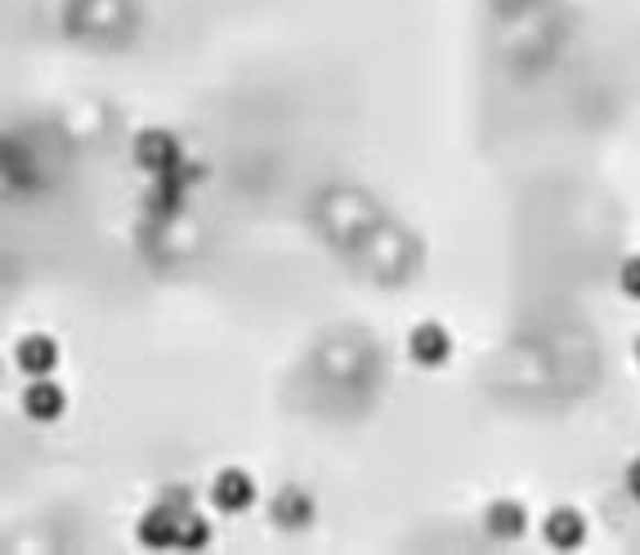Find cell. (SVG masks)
<instances>
[{"label":"cell","mask_w":640,"mask_h":555,"mask_svg":"<svg viewBox=\"0 0 640 555\" xmlns=\"http://www.w3.org/2000/svg\"><path fill=\"white\" fill-rule=\"evenodd\" d=\"M206 537H210L206 520H197L193 511H184V520H180V546H206Z\"/></svg>","instance_id":"obj_10"},{"label":"cell","mask_w":640,"mask_h":555,"mask_svg":"<svg viewBox=\"0 0 640 555\" xmlns=\"http://www.w3.org/2000/svg\"><path fill=\"white\" fill-rule=\"evenodd\" d=\"M23 407H28V416H36V422H58L63 407H67V394L50 377H32V385L23 390Z\"/></svg>","instance_id":"obj_4"},{"label":"cell","mask_w":640,"mask_h":555,"mask_svg":"<svg viewBox=\"0 0 640 555\" xmlns=\"http://www.w3.org/2000/svg\"><path fill=\"white\" fill-rule=\"evenodd\" d=\"M310 515H314V498L305 489H282L273 498V524H282V529H301V524H310Z\"/></svg>","instance_id":"obj_8"},{"label":"cell","mask_w":640,"mask_h":555,"mask_svg":"<svg viewBox=\"0 0 640 555\" xmlns=\"http://www.w3.org/2000/svg\"><path fill=\"white\" fill-rule=\"evenodd\" d=\"M484 524H488L492 537H507V542H511V537H520V533L529 529V511H524L520 502L507 498V502H492V507H488V520H484Z\"/></svg>","instance_id":"obj_9"},{"label":"cell","mask_w":640,"mask_h":555,"mask_svg":"<svg viewBox=\"0 0 640 555\" xmlns=\"http://www.w3.org/2000/svg\"><path fill=\"white\" fill-rule=\"evenodd\" d=\"M134 157H139V166H149V171H180V162H184V153H180V139L175 134H166V130H149V134H139L134 139Z\"/></svg>","instance_id":"obj_1"},{"label":"cell","mask_w":640,"mask_h":555,"mask_svg":"<svg viewBox=\"0 0 640 555\" xmlns=\"http://www.w3.org/2000/svg\"><path fill=\"white\" fill-rule=\"evenodd\" d=\"M210 498H216L220 511H247L256 502V479L238 466H225L216 475V483H210Z\"/></svg>","instance_id":"obj_3"},{"label":"cell","mask_w":640,"mask_h":555,"mask_svg":"<svg viewBox=\"0 0 640 555\" xmlns=\"http://www.w3.org/2000/svg\"><path fill=\"white\" fill-rule=\"evenodd\" d=\"M14 359H19V368H23L28 377H50L54 363H58V345H54L50 336H23Z\"/></svg>","instance_id":"obj_7"},{"label":"cell","mask_w":640,"mask_h":555,"mask_svg":"<svg viewBox=\"0 0 640 555\" xmlns=\"http://www.w3.org/2000/svg\"><path fill=\"white\" fill-rule=\"evenodd\" d=\"M180 520H184V511H171L162 502L158 511H149L139 520V542L144 546H180Z\"/></svg>","instance_id":"obj_5"},{"label":"cell","mask_w":640,"mask_h":555,"mask_svg":"<svg viewBox=\"0 0 640 555\" xmlns=\"http://www.w3.org/2000/svg\"><path fill=\"white\" fill-rule=\"evenodd\" d=\"M636 359H640V340H636Z\"/></svg>","instance_id":"obj_13"},{"label":"cell","mask_w":640,"mask_h":555,"mask_svg":"<svg viewBox=\"0 0 640 555\" xmlns=\"http://www.w3.org/2000/svg\"><path fill=\"white\" fill-rule=\"evenodd\" d=\"M408 350H412V359H416L421 368H440V363H448V355H453V336H448L444 323H421V327H412V336H408Z\"/></svg>","instance_id":"obj_2"},{"label":"cell","mask_w":640,"mask_h":555,"mask_svg":"<svg viewBox=\"0 0 640 555\" xmlns=\"http://www.w3.org/2000/svg\"><path fill=\"white\" fill-rule=\"evenodd\" d=\"M618 283H622V292H627L631 301H640V255H631V260L622 264V273H618Z\"/></svg>","instance_id":"obj_11"},{"label":"cell","mask_w":640,"mask_h":555,"mask_svg":"<svg viewBox=\"0 0 640 555\" xmlns=\"http://www.w3.org/2000/svg\"><path fill=\"white\" fill-rule=\"evenodd\" d=\"M627 489H631V498H640V457L627 466Z\"/></svg>","instance_id":"obj_12"},{"label":"cell","mask_w":640,"mask_h":555,"mask_svg":"<svg viewBox=\"0 0 640 555\" xmlns=\"http://www.w3.org/2000/svg\"><path fill=\"white\" fill-rule=\"evenodd\" d=\"M546 542L551 546H560V551H574V546H583V537H587V520L574 511V507H560V511H551L546 515Z\"/></svg>","instance_id":"obj_6"}]
</instances>
